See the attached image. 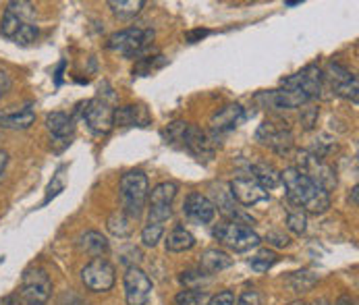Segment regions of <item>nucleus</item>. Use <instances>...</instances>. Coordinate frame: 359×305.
Listing matches in <instances>:
<instances>
[{
	"label": "nucleus",
	"instance_id": "de8ad7c7",
	"mask_svg": "<svg viewBox=\"0 0 359 305\" xmlns=\"http://www.w3.org/2000/svg\"><path fill=\"white\" fill-rule=\"evenodd\" d=\"M313 305H330V301L328 299H318Z\"/></svg>",
	"mask_w": 359,
	"mask_h": 305
},
{
	"label": "nucleus",
	"instance_id": "a19ab883",
	"mask_svg": "<svg viewBox=\"0 0 359 305\" xmlns=\"http://www.w3.org/2000/svg\"><path fill=\"white\" fill-rule=\"evenodd\" d=\"M268 241L274 243V245H278V248H287V245L291 243L289 237H285V235H280V233H270V235H268Z\"/></svg>",
	"mask_w": 359,
	"mask_h": 305
},
{
	"label": "nucleus",
	"instance_id": "bb28decb",
	"mask_svg": "<svg viewBox=\"0 0 359 305\" xmlns=\"http://www.w3.org/2000/svg\"><path fill=\"white\" fill-rule=\"evenodd\" d=\"M179 185L172 181H164L160 185H156L154 189L150 191V205H172L175 198H177Z\"/></svg>",
	"mask_w": 359,
	"mask_h": 305
},
{
	"label": "nucleus",
	"instance_id": "aec40b11",
	"mask_svg": "<svg viewBox=\"0 0 359 305\" xmlns=\"http://www.w3.org/2000/svg\"><path fill=\"white\" fill-rule=\"evenodd\" d=\"M77 248H79V252L88 254L90 257H104V255L108 254V250H110L106 237H104L102 233H98V231H86L83 235H79Z\"/></svg>",
	"mask_w": 359,
	"mask_h": 305
},
{
	"label": "nucleus",
	"instance_id": "c03bdc74",
	"mask_svg": "<svg viewBox=\"0 0 359 305\" xmlns=\"http://www.w3.org/2000/svg\"><path fill=\"white\" fill-rule=\"evenodd\" d=\"M0 305H21V301H19V295H6L0 299Z\"/></svg>",
	"mask_w": 359,
	"mask_h": 305
},
{
	"label": "nucleus",
	"instance_id": "6ab92c4d",
	"mask_svg": "<svg viewBox=\"0 0 359 305\" xmlns=\"http://www.w3.org/2000/svg\"><path fill=\"white\" fill-rule=\"evenodd\" d=\"M150 123V114L140 104H127L114 110V125L121 127H146Z\"/></svg>",
	"mask_w": 359,
	"mask_h": 305
},
{
	"label": "nucleus",
	"instance_id": "0eeeda50",
	"mask_svg": "<svg viewBox=\"0 0 359 305\" xmlns=\"http://www.w3.org/2000/svg\"><path fill=\"white\" fill-rule=\"evenodd\" d=\"M83 285L94 293H106L114 287L116 272L114 266L106 257H94L83 270H81Z\"/></svg>",
	"mask_w": 359,
	"mask_h": 305
},
{
	"label": "nucleus",
	"instance_id": "58836bf2",
	"mask_svg": "<svg viewBox=\"0 0 359 305\" xmlns=\"http://www.w3.org/2000/svg\"><path fill=\"white\" fill-rule=\"evenodd\" d=\"M11 86H13V81H11V75L4 71V69H0V100L11 92Z\"/></svg>",
	"mask_w": 359,
	"mask_h": 305
},
{
	"label": "nucleus",
	"instance_id": "393cba45",
	"mask_svg": "<svg viewBox=\"0 0 359 305\" xmlns=\"http://www.w3.org/2000/svg\"><path fill=\"white\" fill-rule=\"evenodd\" d=\"M133 220H135V218H131L127 212L116 210V212L110 214L106 226H108V231H110L114 237H129V235L133 233Z\"/></svg>",
	"mask_w": 359,
	"mask_h": 305
},
{
	"label": "nucleus",
	"instance_id": "79ce46f5",
	"mask_svg": "<svg viewBox=\"0 0 359 305\" xmlns=\"http://www.w3.org/2000/svg\"><path fill=\"white\" fill-rule=\"evenodd\" d=\"M210 32L208 29H196V32H189V34H185V40L189 42V44H196L198 40H202V38H205Z\"/></svg>",
	"mask_w": 359,
	"mask_h": 305
},
{
	"label": "nucleus",
	"instance_id": "9b49d317",
	"mask_svg": "<svg viewBox=\"0 0 359 305\" xmlns=\"http://www.w3.org/2000/svg\"><path fill=\"white\" fill-rule=\"evenodd\" d=\"M283 88L299 90V92L308 94L309 98H318L324 90V71L316 65H309L304 71H299L291 77H285Z\"/></svg>",
	"mask_w": 359,
	"mask_h": 305
},
{
	"label": "nucleus",
	"instance_id": "a211bd4d",
	"mask_svg": "<svg viewBox=\"0 0 359 305\" xmlns=\"http://www.w3.org/2000/svg\"><path fill=\"white\" fill-rule=\"evenodd\" d=\"M183 212L189 220H194L198 224H208L214 220L216 208L212 205V202L205 196L198 194V191H191L183 202Z\"/></svg>",
	"mask_w": 359,
	"mask_h": 305
},
{
	"label": "nucleus",
	"instance_id": "dca6fc26",
	"mask_svg": "<svg viewBox=\"0 0 359 305\" xmlns=\"http://www.w3.org/2000/svg\"><path fill=\"white\" fill-rule=\"evenodd\" d=\"M245 121V110L241 104H226L220 110H216L210 118V131L214 135H222L233 131Z\"/></svg>",
	"mask_w": 359,
	"mask_h": 305
},
{
	"label": "nucleus",
	"instance_id": "7c9ffc66",
	"mask_svg": "<svg viewBox=\"0 0 359 305\" xmlns=\"http://www.w3.org/2000/svg\"><path fill=\"white\" fill-rule=\"evenodd\" d=\"M210 299V295L200 289H183L177 297L175 304L177 305H205Z\"/></svg>",
	"mask_w": 359,
	"mask_h": 305
},
{
	"label": "nucleus",
	"instance_id": "f8f14e48",
	"mask_svg": "<svg viewBox=\"0 0 359 305\" xmlns=\"http://www.w3.org/2000/svg\"><path fill=\"white\" fill-rule=\"evenodd\" d=\"M83 118L94 133L106 135V133H110V129L114 125V108H110V104L102 98H94L86 104Z\"/></svg>",
	"mask_w": 359,
	"mask_h": 305
},
{
	"label": "nucleus",
	"instance_id": "1a4fd4ad",
	"mask_svg": "<svg viewBox=\"0 0 359 305\" xmlns=\"http://www.w3.org/2000/svg\"><path fill=\"white\" fill-rule=\"evenodd\" d=\"M311 100L308 94L299 90H270V92H259L256 96V104L266 110H291V108H302Z\"/></svg>",
	"mask_w": 359,
	"mask_h": 305
},
{
	"label": "nucleus",
	"instance_id": "20e7f679",
	"mask_svg": "<svg viewBox=\"0 0 359 305\" xmlns=\"http://www.w3.org/2000/svg\"><path fill=\"white\" fill-rule=\"evenodd\" d=\"M154 29H140V27H127L123 32H116L108 38L106 48L118 52L127 58H133L146 50L154 42Z\"/></svg>",
	"mask_w": 359,
	"mask_h": 305
},
{
	"label": "nucleus",
	"instance_id": "c756f323",
	"mask_svg": "<svg viewBox=\"0 0 359 305\" xmlns=\"http://www.w3.org/2000/svg\"><path fill=\"white\" fill-rule=\"evenodd\" d=\"M308 226V214L295 205L289 203V210H287V229L295 235H302Z\"/></svg>",
	"mask_w": 359,
	"mask_h": 305
},
{
	"label": "nucleus",
	"instance_id": "f704fd0d",
	"mask_svg": "<svg viewBox=\"0 0 359 305\" xmlns=\"http://www.w3.org/2000/svg\"><path fill=\"white\" fill-rule=\"evenodd\" d=\"M358 92H359V86H358V77H355V75H353L349 81H345L343 86H339V88H337V94H339L341 98L351 100L353 104H358Z\"/></svg>",
	"mask_w": 359,
	"mask_h": 305
},
{
	"label": "nucleus",
	"instance_id": "473e14b6",
	"mask_svg": "<svg viewBox=\"0 0 359 305\" xmlns=\"http://www.w3.org/2000/svg\"><path fill=\"white\" fill-rule=\"evenodd\" d=\"M164 235V224H158V222H148L142 231V241L146 248H154L156 243L162 239Z\"/></svg>",
	"mask_w": 359,
	"mask_h": 305
},
{
	"label": "nucleus",
	"instance_id": "ea45409f",
	"mask_svg": "<svg viewBox=\"0 0 359 305\" xmlns=\"http://www.w3.org/2000/svg\"><path fill=\"white\" fill-rule=\"evenodd\" d=\"M239 305H262L259 304L257 291H245V293L239 297Z\"/></svg>",
	"mask_w": 359,
	"mask_h": 305
},
{
	"label": "nucleus",
	"instance_id": "423d86ee",
	"mask_svg": "<svg viewBox=\"0 0 359 305\" xmlns=\"http://www.w3.org/2000/svg\"><path fill=\"white\" fill-rule=\"evenodd\" d=\"M256 140L262 146H268L272 152L285 154L291 152L293 148V133L287 127V123L280 121H264L256 131Z\"/></svg>",
	"mask_w": 359,
	"mask_h": 305
},
{
	"label": "nucleus",
	"instance_id": "72a5a7b5",
	"mask_svg": "<svg viewBox=\"0 0 359 305\" xmlns=\"http://www.w3.org/2000/svg\"><path fill=\"white\" fill-rule=\"evenodd\" d=\"M36 38H38V27H36L34 23H23L13 40H15L19 46H29V44L36 42Z\"/></svg>",
	"mask_w": 359,
	"mask_h": 305
},
{
	"label": "nucleus",
	"instance_id": "f3484780",
	"mask_svg": "<svg viewBox=\"0 0 359 305\" xmlns=\"http://www.w3.org/2000/svg\"><path fill=\"white\" fill-rule=\"evenodd\" d=\"M36 123V112L34 108L27 106H8L0 110V127L13 129V131H23L29 129Z\"/></svg>",
	"mask_w": 359,
	"mask_h": 305
},
{
	"label": "nucleus",
	"instance_id": "412c9836",
	"mask_svg": "<svg viewBox=\"0 0 359 305\" xmlns=\"http://www.w3.org/2000/svg\"><path fill=\"white\" fill-rule=\"evenodd\" d=\"M233 266V257L222 252V250H205L202 257H200V270L208 274H216V272H222L226 268Z\"/></svg>",
	"mask_w": 359,
	"mask_h": 305
},
{
	"label": "nucleus",
	"instance_id": "b1692460",
	"mask_svg": "<svg viewBox=\"0 0 359 305\" xmlns=\"http://www.w3.org/2000/svg\"><path fill=\"white\" fill-rule=\"evenodd\" d=\"M194 245H196V237L189 231H185L183 226L172 229L166 237V252H172V254L189 252Z\"/></svg>",
	"mask_w": 359,
	"mask_h": 305
},
{
	"label": "nucleus",
	"instance_id": "a878e982",
	"mask_svg": "<svg viewBox=\"0 0 359 305\" xmlns=\"http://www.w3.org/2000/svg\"><path fill=\"white\" fill-rule=\"evenodd\" d=\"M318 274L311 270H299V272H291L287 276V285L291 287V291L295 293H308L316 285H318Z\"/></svg>",
	"mask_w": 359,
	"mask_h": 305
},
{
	"label": "nucleus",
	"instance_id": "4be33fe9",
	"mask_svg": "<svg viewBox=\"0 0 359 305\" xmlns=\"http://www.w3.org/2000/svg\"><path fill=\"white\" fill-rule=\"evenodd\" d=\"M46 129L50 131L52 137L67 140V137H71L75 133V123L65 112H48L46 114Z\"/></svg>",
	"mask_w": 359,
	"mask_h": 305
},
{
	"label": "nucleus",
	"instance_id": "49530a36",
	"mask_svg": "<svg viewBox=\"0 0 359 305\" xmlns=\"http://www.w3.org/2000/svg\"><path fill=\"white\" fill-rule=\"evenodd\" d=\"M351 202H353V205H358V187H353V194H351Z\"/></svg>",
	"mask_w": 359,
	"mask_h": 305
},
{
	"label": "nucleus",
	"instance_id": "37998d69",
	"mask_svg": "<svg viewBox=\"0 0 359 305\" xmlns=\"http://www.w3.org/2000/svg\"><path fill=\"white\" fill-rule=\"evenodd\" d=\"M6 164H8V154L4 152V150H0V183H2V179H4Z\"/></svg>",
	"mask_w": 359,
	"mask_h": 305
},
{
	"label": "nucleus",
	"instance_id": "2eb2a0df",
	"mask_svg": "<svg viewBox=\"0 0 359 305\" xmlns=\"http://www.w3.org/2000/svg\"><path fill=\"white\" fill-rule=\"evenodd\" d=\"M212 196L214 202L212 205L218 208V212L226 218V222H239V224H252L254 218L250 214H245L241 208L235 205V200L231 198V191L224 189V185H212Z\"/></svg>",
	"mask_w": 359,
	"mask_h": 305
},
{
	"label": "nucleus",
	"instance_id": "9d476101",
	"mask_svg": "<svg viewBox=\"0 0 359 305\" xmlns=\"http://www.w3.org/2000/svg\"><path fill=\"white\" fill-rule=\"evenodd\" d=\"M125 285V299L127 305H146L152 293V280L150 276L137 268V266H129L123 278Z\"/></svg>",
	"mask_w": 359,
	"mask_h": 305
},
{
	"label": "nucleus",
	"instance_id": "09e8293b",
	"mask_svg": "<svg viewBox=\"0 0 359 305\" xmlns=\"http://www.w3.org/2000/svg\"><path fill=\"white\" fill-rule=\"evenodd\" d=\"M289 305H308L304 299H297V301H293V304H289Z\"/></svg>",
	"mask_w": 359,
	"mask_h": 305
},
{
	"label": "nucleus",
	"instance_id": "a18cd8bd",
	"mask_svg": "<svg viewBox=\"0 0 359 305\" xmlns=\"http://www.w3.org/2000/svg\"><path fill=\"white\" fill-rule=\"evenodd\" d=\"M334 305H355V299L349 297V295H341V297L334 301Z\"/></svg>",
	"mask_w": 359,
	"mask_h": 305
},
{
	"label": "nucleus",
	"instance_id": "7ed1b4c3",
	"mask_svg": "<svg viewBox=\"0 0 359 305\" xmlns=\"http://www.w3.org/2000/svg\"><path fill=\"white\" fill-rule=\"evenodd\" d=\"M212 235L222 243L226 245L229 250L233 252H250L257 248L262 241H259V235L256 231H252V226L248 224H239V222H222V224H216Z\"/></svg>",
	"mask_w": 359,
	"mask_h": 305
},
{
	"label": "nucleus",
	"instance_id": "cd10ccee",
	"mask_svg": "<svg viewBox=\"0 0 359 305\" xmlns=\"http://www.w3.org/2000/svg\"><path fill=\"white\" fill-rule=\"evenodd\" d=\"M108 6L118 19H133L135 15L142 13L146 2L144 0H110Z\"/></svg>",
	"mask_w": 359,
	"mask_h": 305
},
{
	"label": "nucleus",
	"instance_id": "ddd939ff",
	"mask_svg": "<svg viewBox=\"0 0 359 305\" xmlns=\"http://www.w3.org/2000/svg\"><path fill=\"white\" fill-rule=\"evenodd\" d=\"M229 191H231V198L235 202H239L245 208H252L259 202H266L270 196L264 187H259L252 177H237L231 181L229 185Z\"/></svg>",
	"mask_w": 359,
	"mask_h": 305
},
{
	"label": "nucleus",
	"instance_id": "4c0bfd02",
	"mask_svg": "<svg viewBox=\"0 0 359 305\" xmlns=\"http://www.w3.org/2000/svg\"><path fill=\"white\" fill-rule=\"evenodd\" d=\"M316 118H318V108L306 106L302 110V125H304V129H311L316 125Z\"/></svg>",
	"mask_w": 359,
	"mask_h": 305
},
{
	"label": "nucleus",
	"instance_id": "c9c22d12",
	"mask_svg": "<svg viewBox=\"0 0 359 305\" xmlns=\"http://www.w3.org/2000/svg\"><path fill=\"white\" fill-rule=\"evenodd\" d=\"M172 216V205H150V220L148 222H158L162 224Z\"/></svg>",
	"mask_w": 359,
	"mask_h": 305
},
{
	"label": "nucleus",
	"instance_id": "2f4dec72",
	"mask_svg": "<svg viewBox=\"0 0 359 305\" xmlns=\"http://www.w3.org/2000/svg\"><path fill=\"white\" fill-rule=\"evenodd\" d=\"M276 262H278V255L274 254V252H270V250H262V252H257V254L250 259L252 270H256V272H268Z\"/></svg>",
	"mask_w": 359,
	"mask_h": 305
},
{
	"label": "nucleus",
	"instance_id": "f03ea898",
	"mask_svg": "<svg viewBox=\"0 0 359 305\" xmlns=\"http://www.w3.org/2000/svg\"><path fill=\"white\" fill-rule=\"evenodd\" d=\"M150 196V181L142 170H129L121 179V202L123 212L131 218H140Z\"/></svg>",
	"mask_w": 359,
	"mask_h": 305
},
{
	"label": "nucleus",
	"instance_id": "f257e3e1",
	"mask_svg": "<svg viewBox=\"0 0 359 305\" xmlns=\"http://www.w3.org/2000/svg\"><path fill=\"white\" fill-rule=\"evenodd\" d=\"M280 183H285L289 203L306 214H324L330 208V194L318 187L295 166H289L280 172Z\"/></svg>",
	"mask_w": 359,
	"mask_h": 305
},
{
	"label": "nucleus",
	"instance_id": "6e6552de",
	"mask_svg": "<svg viewBox=\"0 0 359 305\" xmlns=\"http://www.w3.org/2000/svg\"><path fill=\"white\" fill-rule=\"evenodd\" d=\"M295 168L328 194L337 187V172L322 158H318L313 154L299 152V166H295Z\"/></svg>",
	"mask_w": 359,
	"mask_h": 305
},
{
	"label": "nucleus",
	"instance_id": "e433bc0d",
	"mask_svg": "<svg viewBox=\"0 0 359 305\" xmlns=\"http://www.w3.org/2000/svg\"><path fill=\"white\" fill-rule=\"evenodd\" d=\"M205 305H235V293L233 291H220L212 299H208Z\"/></svg>",
	"mask_w": 359,
	"mask_h": 305
},
{
	"label": "nucleus",
	"instance_id": "4468645a",
	"mask_svg": "<svg viewBox=\"0 0 359 305\" xmlns=\"http://www.w3.org/2000/svg\"><path fill=\"white\" fill-rule=\"evenodd\" d=\"M179 142H183L185 150L189 154H194L198 160L210 162L214 158V144H212V140L208 137L205 131H202L196 125H189L187 123L185 129H183V133H181V140Z\"/></svg>",
	"mask_w": 359,
	"mask_h": 305
},
{
	"label": "nucleus",
	"instance_id": "39448f33",
	"mask_svg": "<svg viewBox=\"0 0 359 305\" xmlns=\"http://www.w3.org/2000/svg\"><path fill=\"white\" fill-rule=\"evenodd\" d=\"M52 280L46 270L42 268H29L25 270L21 278V289H19V301L21 305H44L50 299Z\"/></svg>",
	"mask_w": 359,
	"mask_h": 305
},
{
	"label": "nucleus",
	"instance_id": "5701e85b",
	"mask_svg": "<svg viewBox=\"0 0 359 305\" xmlns=\"http://www.w3.org/2000/svg\"><path fill=\"white\" fill-rule=\"evenodd\" d=\"M252 175H254L252 179L256 181L259 187H264L266 191L280 185V172L272 164H268V162H257V164H254L252 166Z\"/></svg>",
	"mask_w": 359,
	"mask_h": 305
},
{
	"label": "nucleus",
	"instance_id": "c85d7f7f",
	"mask_svg": "<svg viewBox=\"0 0 359 305\" xmlns=\"http://www.w3.org/2000/svg\"><path fill=\"white\" fill-rule=\"evenodd\" d=\"M23 23H29V21H23L11 6H6V11H4V15H2V21H0V32H2L4 38L13 40Z\"/></svg>",
	"mask_w": 359,
	"mask_h": 305
}]
</instances>
